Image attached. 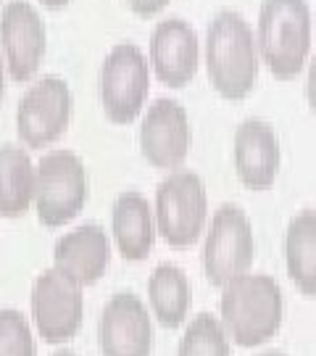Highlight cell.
Returning a JSON list of instances; mask_svg holds the SVG:
<instances>
[{
    "label": "cell",
    "mask_w": 316,
    "mask_h": 356,
    "mask_svg": "<svg viewBox=\"0 0 316 356\" xmlns=\"http://www.w3.org/2000/svg\"><path fill=\"white\" fill-rule=\"evenodd\" d=\"M72 90L61 76L29 85L16 108V132L26 148H45L61 138L72 119Z\"/></svg>",
    "instance_id": "8"
},
{
    "label": "cell",
    "mask_w": 316,
    "mask_h": 356,
    "mask_svg": "<svg viewBox=\"0 0 316 356\" xmlns=\"http://www.w3.org/2000/svg\"><path fill=\"white\" fill-rule=\"evenodd\" d=\"M288 275L303 296H316V211H301L290 219L285 235Z\"/></svg>",
    "instance_id": "19"
},
{
    "label": "cell",
    "mask_w": 316,
    "mask_h": 356,
    "mask_svg": "<svg viewBox=\"0 0 316 356\" xmlns=\"http://www.w3.org/2000/svg\"><path fill=\"white\" fill-rule=\"evenodd\" d=\"M88 169L76 153L66 148L48 151L38 161L35 211L40 225L61 227L72 222L88 204Z\"/></svg>",
    "instance_id": "5"
},
{
    "label": "cell",
    "mask_w": 316,
    "mask_h": 356,
    "mask_svg": "<svg viewBox=\"0 0 316 356\" xmlns=\"http://www.w3.org/2000/svg\"><path fill=\"white\" fill-rule=\"evenodd\" d=\"M53 356H76V354H72V351H58V354H53Z\"/></svg>",
    "instance_id": "27"
},
{
    "label": "cell",
    "mask_w": 316,
    "mask_h": 356,
    "mask_svg": "<svg viewBox=\"0 0 316 356\" xmlns=\"http://www.w3.org/2000/svg\"><path fill=\"white\" fill-rule=\"evenodd\" d=\"M148 301L153 317L164 327H179L190 314L192 291L185 269L177 264H158L148 280Z\"/></svg>",
    "instance_id": "18"
},
{
    "label": "cell",
    "mask_w": 316,
    "mask_h": 356,
    "mask_svg": "<svg viewBox=\"0 0 316 356\" xmlns=\"http://www.w3.org/2000/svg\"><path fill=\"white\" fill-rule=\"evenodd\" d=\"M3 92H6V58L0 51V103H3Z\"/></svg>",
    "instance_id": "24"
},
{
    "label": "cell",
    "mask_w": 316,
    "mask_h": 356,
    "mask_svg": "<svg viewBox=\"0 0 316 356\" xmlns=\"http://www.w3.org/2000/svg\"><path fill=\"white\" fill-rule=\"evenodd\" d=\"M261 356H285L282 351H266V354H261Z\"/></svg>",
    "instance_id": "26"
},
{
    "label": "cell",
    "mask_w": 316,
    "mask_h": 356,
    "mask_svg": "<svg viewBox=\"0 0 316 356\" xmlns=\"http://www.w3.org/2000/svg\"><path fill=\"white\" fill-rule=\"evenodd\" d=\"M111 264V241L101 225H79L56 241L53 269H58L76 285H92Z\"/></svg>",
    "instance_id": "15"
},
{
    "label": "cell",
    "mask_w": 316,
    "mask_h": 356,
    "mask_svg": "<svg viewBox=\"0 0 316 356\" xmlns=\"http://www.w3.org/2000/svg\"><path fill=\"white\" fill-rule=\"evenodd\" d=\"M151 64L135 42H116L101 66V103L114 124L135 122L148 101Z\"/></svg>",
    "instance_id": "6"
},
{
    "label": "cell",
    "mask_w": 316,
    "mask_h": 356,
    "mask_svg": "<svg viewBox=\"0 0 316 356\" xmlns=\"http://www.w3.org/2000/svg\"><path fill=\"white\" fill-rule=\"evenodd\" d=\"M103 356H151L153 325L148 306L135 293H116L98 322Z\"/></svg>",
    "instance_id": "12"
},
{
    "label": "cell",
    "mask_w": 316,
    "mask_h": 356,
    "mask_svg": "<svg viewBox=\"0 0 316 356\" xmlns=\"http://www.w3.org/2000/svg\"><path fill=\"white\" fill-rule=\"evenodd\" d=\"M85 314L82 285L69 280L58 269H45L32 285V317L35 327L48 343L74 338Z\"/></svg>",
    "instance_id": "9"
},
{
    "label": "cell",
    "mask_w": 316,
    "mask_h": 356,
    "mask_svg": "<svg viewBox=\"0 0 316 356\" xmlns=\"http://www.w3.org/2000/svg\"><path fill=\"white\" fill-rule=\"evenodd\" d=\"M282 161V148L274 127L264 119H242L235 129V169L242 185L266 191L274 185Z\"/></svg>",
    "instance_id": "14"
},
{
    "label": "cell",
    "mask_w": 316,
    "mask_h": 356,
    "mask_svg": "<svg viewBox=\"0 0 316 356\" xmlns=\"http://www.w3.org/2000/svg\"><path fill=\"white\" fill-rule=\"evenodd\" d=\"M0 356H35L29 322L16 309H0Z\"/></svg>",
    "instance_id": "21"
},
{
    "label": "cell",
    "mask_w": 316,
    "mask_h": 356,
    "mask_svg": "<svg viewBox=\"0 0 316 356\" xmlns=\"http://www.w3.org/2000/svg\"><path fill=\"white\" fill-rule=\"evenodd\" d=\"M156 229L172 248H188L208 222V195L203 179L190 169H172L156 188Z\"/></svg>",
    "instance_id": "4"
},
{
    "label": "cell",
    "mask_w": 316,
    "mask_h": 356,
    "mask_svg": "<svg viewBox=\"0 0 316 356\" xmlns=\"http://www.w3.org/2000/svg\"><path fill=\"white\" fill-rule=\"evenodd\" d=\"M261 56L253 26L242 13L222 8L206 32V72L227 101H242L258 82Z\"/></svg>",
    "instance_id": "1"
},
{
    "label": "cell",
    "mask_w": 316,
    "mask_h": 356,
    "mask_svg": "<svg viewBox=\"0 0 316 356\" xmlns=\"http://www.w3.org/2000/svg\"><path fill=\"white\" fill-rule=\"evenodd\" d=\"M138 16H156L169 6V0H124Z\"/></svg>",
    "instance_id": "22"
},
{
    "label": "cell",
    "mask_w": 316,
    "mask_h": 356,
    "mask_svg": "<svg viewBox=\"0 0 316 356\" xmlns=\"http://www.w3.org/2000/svg\"><path fill=\"white\" fill-rule=\"evenodd\" d=\"M111 232L119 254L126 261H142L156 243V216L148 198L138 191H126L116 198L111 209Z\"/></svg>",
    "instance_id": "16"
},
{
    "label": "cell",
    "mask_w": 316,
    "mask_h": 356,
    "mask_svg": "<svg viewBox=\"0 0 316 356\" xmlns=\"http://www.w3.org/2000/svg\"><path fill=\"white\" fill-rule=\"evenodd\" d=\"M308 76H306V101H308V108L314 111L316 116V53L308 58Z\"/></svg>",
    "instance_id": "23"
},
{
    "label": "cell",
    "mask_w": 316,
    "mask_h": 356,
    "mask_svg": "<svg viewBox=\"0 0 316 356\" xmlns=\"http://www.w3.org/2000/svg\"><path fill=\"white\" fill-rule=\"evenodd\" d=\"M256 256V238L248 214L240 206L222 204L211 216L203 243V269L211 285L222 288L232 277L245 275Z\"/></svg>",
    "instance_id": "7"
},
{
    "label": "cell",
    "mask_w": 316,
    "mask_h": 356,
    "mask_svg": "<svg viewBox=\"0 0 316 356\" xmlns=\"http://www.w3.org/2000/svg\"><path fill=\"white\" fill-rule=\"evenodd\" d=\"M256 42L261 64L277 79H295L311 53L308 0H261Z\"/></svg>",
    "instance_id": "3"
},
{
    "label": "cell",
    "mask_w": 316,
    "mask_h": 356,
    "mask_svg": "<svg viewBox=\"0 0 316 356\" xmlns=\"http://www.w3.org/2000/svg\"><path fill=\"white\" fill-rule=\"evenodd\" d=\"M192 145V129L185 106L172 98L153 101L140 122V151L156 169H179Z\"/></svg>",
    "instance_id": "11"
},
{
    "label": "cell",
    "mask_w": 316,
    "mask_h": 356,
    "mask_svg": "<svg viewBox=\"0 0 316 356\" xmlns=\"http://www.w3.org/2000/svg\"><path fill=\"white\" fill-rule=\"evenodd\" d=\"M222 325L238 346H261L282 325V288L269 275H238L222 285Z\"/></svg>",
    "instance_id": "2"
},
{
    "label": "cell",
    "mask_w": 316,
    "mask_h": 356,
    "mask_svg": "<svg viewBox=\"0 0 316 356\" xmlns=\"http://www.w3.org/2000/svg\"><path fill=\"white\" fill-rule=\"evenodd\" d=\"M45 22L29 0H8L0 11V51L16 82H29L45 58Z\"/></svg>",
    "instance_id": "10"
},
{
    "label": "cell",
    "mask_w": 316,
    "mask_h": 356,
    "mask_svg": "<svg viewBox=\"0 0 316 356\" xmlns=\"http://www.w3.org/2000/svg\"><path fill=\"white\" fill-rule=\"evenodd\" d=\"M35 177L38 166L24 148H0V216L16 219L26 214V209L35 204Z\"/></svg>",
    "instance_id": "17"
},
{
    "label": "cell",
    "mask_w": 316,
    "mask_h": 356,
    "mask_svg": "<svg viewBox=\"0 0 316 356\" xmlns=\"http://www.w3.org/2000/svg\"><path fill=\"white\" fill-rule=\"evenodd\" d=\"M151 66L156 76L169 88H185L201 64V40L190 22L166 16L151 32Z\"/></svg>",
    "instance_id": "13"
},
{
    "label": "cell",
    "mask_w": 316,
    "mask_h": 356,
    "mask_svg": "<svg viewBox=\"0 0 316 356\" xmlns=\"http://www.w3.org/2000/svg\"><path fill=\"white\" fill-rule=\"evenodd\" d=\"M177 356H229V335L222 319L198 314L182 335Z\"/></svg>",
    "instance_id": "20"
},
{
    "label": "cell",
    "mask_w": 316,
    "mask_h": 356,
    "mask_svg": "<svg viewBox=\"0 0 316 356\" xmlns=\"http://www.w3.org/2000/svg\"><path fill=\"white\" fill-rule=\"evenodd\" d=\"M72 0H42V6H48V8H63V6H69Z\"/></svg>",
    "instance_id": "25"
}]
</instances>
